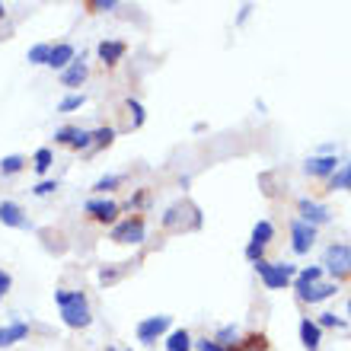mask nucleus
<instances>
[{
  "label": "nucleus",
  "mask_w": 351,
  "mask_h": 351,
  "mask_svg": "<svg viewBox=\"0 0 351 351\" xmlns=\"http://www.w3.org/2000/svg\"><path fill=\"white\" fill-rule=\"evenodd\" d=\"M55 300L61 306V319H64L67 329H86L93 323L86 294H80V291H55Z\"/></svg>",
  "instance_id": "nucleus-1"
},
{
  "label": "nucleus",
  "mask_w": 351,
  "mask_h": 351,
  "mask_svg": "<svg viewBox=\"0 0 351 351\" xmlns=\"http://www.w3.org/2000/svg\"><path fill=\"white\" fill-rule=\"evenodd\" d=\"M252 268L259 271V278L265 281V287H271V291L287 287V285H291V278L297 275V268L287 265V262H268V259H262V262H256Z\"/></svg>",
  "instance_id": "nucleus-2"
},
{
  "label": "nucleus",
  "mask_w": 351,
  "mask_h": 351,
  "mask_svg": "<svg viewBox=\"0 0 351 351\" xmlns=\"http://www.w3.org/2000/svg\"><path fill=\"white\" fill-rule=\"evenodd\" d=\"M323 265H326V271H329L335 281L348 278L351 275V246H345V243H332V246H326Z\"/></svg>",
  "instance_id": "nucleus-3"
},
{
  "label": "nucleus",
  "mask_w": 351,
  "mask_h": 351,
  "mask_svg": "<svg viewBox=\"0 0 351 351\" xmlns=\"http://www.w3.org/2000/svg\"><path fill=\"white\" fill-rule=\"evenodd\" d=\"M144 237H147L144 217H128V221H121L112 227V240L121 243V246H138V243H144Z\"/></svg>",
  "instance_id": "nucleus-4"
},
{
  "label": "nucleus",
  "mask_w": 351,
  "mask_h": 351,
  "mask_svg": "<svg viewBox=\"0 0 351 351\" xmlns=\"http://www.w3.org/2000/svg\"><path fill=\"white\" fill-rule=\"evenodd\" d=\"M169 323H173V316H167V313L147 316V319H141V323H138V339H141L144 345H154L160 335L169 329Z\"/></svg>",
  "instance_id": "nucleus-5"
},
{
  "label": "nucleus",
  "mask_w": 351,
  "mask_h": 351,
  "mask_svg": "<svg viewBox=\"0 0 351 351\" xmlns=\"http://www.w3.org/2000/svg\"><path fill=\"white\" fill-rule=\"evenodd\" d=\"M313 243H316V227H310V223H304V221L291 223V250H294L297 256H306V252L313 250Z\"/></svg>",
  "instance_id": "nucleus-6"
},
{
  "label": "nucleus",
  "mask_w": 351,
  "mask_h": 351,
  "mask_svg": "<svg viewBox=\"0 0 351 351\" xmlns=\"http://www.w3.org/2000/svg\"><path fill=\"white\" fill-rule=\"evenodd\" d=\"M297 211H300V221L310 223V227H319V223H329V221H332V211H329L326 204L310 202V198H300Z\"/></svg>",
  "instance_id": "nucleus-7"
},
{
  "label": "nucleus",
  "mask_w": 351,
  "mask_h": 351,
  "mask_svg": "<svg viewBox=\"0 0 351 351\" xmlns=\"http://www.w3.org/2000/svg\"><path fill=\"white\" fill-rule=\"evenodd\" d=\"M86 214L99 223H115V217H119V204L112 202V198H90V202H86Z\"/></svg>",
  "instance_id": "nucleus-8"
},
{
  "label": "nucleus",
  "mask_w": 351,
  "mask_h": 351,
  "mask_svg": "<svg viewBox=\"0 0 351 351\" xmlns=\"http://www.w3.org/2000/svg\"><path fill=\"white\" fill-rule=\"evenodd\" d=\"M86 74H90L86 61H84V58H74V61H71V64H67L64 71H61V84L74 90V86H80V84L86 80Z\"/></svg>",
  "instance_id": "nucleus-9"
},
{
  "label": "nucleus",
  "mask_w": 351,
  "mask_h": 351,
  "mask_svg": "<svg viewBox=\"0 0 351 351\" xmlns=\"http://www.w3.org/2000/svg\"><path fill=\"white\" fill-rule=\"evenodd\" d=\"M300 342H304L306 351H319V345H323V329H319L310 316L300 319Z\"/></svg>",
  "instance_id": "nucleus-10"
},
{
  "label": "nucleus",
  "mask_w": 351,
  "mask_h": 351,
  "mask_svg": "<svg viewBox=\"0 0 351 351\" xmlns=\"http://www.w3.org/2000/svg\"><path fill=\"white\" fill-rule=\"evenodd\" d=\"M0 221L7 227H19V230H29V221L23 217V208L16 202H3L0 204Z\"/></svg>",
  "instance_id": "nucleus-11"
},
{
  "label": "nucleus",
  "mask_w": 351,
  "mask_h": 351,
  "mask_svg": "<svg viewBox=\"0 0 351 351\" xmlns=\"http://www.w3.org/2000/svg\"><path fill=\"white\" fill-rule=\"evenodd\" d=\"M77 58L74 45H67V42H61V45H51V55H48V67H55V71H64L71 61Z\"/></svg>",
  "instance_id": "nucleus-12"
},
{
  "label": "nucleus",
  "mask_w": 351,
  "mask_h": 351,
  "mask_svg": "<svg viewBox=\"0 0 351 351\" xmlns=\"http://www.w3.org/2000/svg\"><path fill=\"white\" fill-rule=\"evenodd\" d=\"M304 169L310 176H332L335 169H339V157H329V154H326V157H310L304 163Z\"/></svg>",
  "instance_id": "nucleus-13"
},
{
  "label": "nucleus",
  "mask_w": 351,
  "mask_h": 351,
  "mask_svg": "<svg viewBox=\"0 0 351 351\" xmlns=\"http://www.w3.org/2000/svg\"><path fill=\"white\" fill-rule=\"evenodd\" d=\"M29 335V326L26 323H10V326H0V348H10V345H16V342H23Z\"/></svg>",
  "instance_id": "nucleus-14"
},
{
  "label": "nucleus",
  "mask_w": 351,
  "mask_h": 351,
  "mask_svg": "<svg viewBox=\"0 0 351 351\" xmlns=\"http://www.w3.org/2000/svg\"><path fill=\"white\" fill-rule=\"evenodd\" d=\"M96 51H99V58H102V64H119L121 58H125V51H128V45H125V42H99V48H96Z\"/></svg>",
  "instance_id": "nucleus-15"
},
{
  "label": "nucleus",
  "mask_w": 351,
  "mask_h": 351,
  "mask_svg": "<svg viewBox=\"0 0 351 351\" xmlns=\"http://www.w3.org/2000/svg\"><path fill=\"white\" fill-rule=\"evenodd\" d=\"M339 294V285L335 281H329V285H313L306 294H300L297 300H304V304H319V300H329V297Z\"/></svg>",
  "instance_id": "nucleus-16"
},
{
  "label": "nucleus",
  "mask_w": 351,
  "mask_h": 351,
  "mask_svg": "<svg viewBox=\"0 0 351 351\" xmlns=\"http://www.w3.org/2000/svg\"><path fill=\"white\" fill-rule=\"evenodd\" d=\"M319 278H323V268L319 265H313V268H304V271H297V285H294V291H297V297L300 294H306L313 285H319Z\"/></svg>",
  "instance_id": "nucleus-17"
},
{
  "label": "nucleus",
  "mask_w": 351,
  "mask_h": 351,
  "mask_svg": "<svg viewBox=\"0 0 351 351\" xmlns=\"http://www.w3.org/2000/svg\"><path fill=\"white\" fill-rule=\"evenodd\" d=\"M167 351H192V335L185 332V329H176V332H169Z\"/></svg>",
  "instance_id": "nucleus-18"
},
{
  "label": "nucleus",
  "mask_w": 351,
  "mask_h": 351,
  "mask_svg": "<svg viewBox=\"0 0 351 351\" xmlns=\"http://www.w3.org/2000/svg\"><path fill=\"white\" fill-rule=\"evenodd\" d=\"M339 189H348L351 192V160L345 163V169L329 176V192H339Z\"/></svg>",
  "instance_id": "nucleus-19"
},
{
  "label": "nucleus",
  "mask_w": 351,
  "mask_h": 351,
  "mask_svg": "<svg viewBox=\"0 0 351 351\" xmlns=\"http://www.w3.org/2000/svg\"><path fill=\"white\" fill-rule=\"evenodd\" d=\"M271 237H275V227H271V221H259L256 227H252V243L268 246V243H271Z\"/></svg>",
  "instance_id": "nucleus-20"
},
{
  "label": "nucleus",
  "mask_w": 351,
  "mask_h": 351,
  "mask_svg": "<svg viewBox=\"0 0 351 351\" xmlns=\"http://www.w3.org/2000/svg\"><path fill=\"white\" fill-rule=\"evenodd\" d=\"M23 167H26V157H19V154H10V157L0 160V173L3 176H16Z\"/></svg>",
  "instance_id": "nucleus-21"
},
{
  "label": "nucleus",
  "mask_w": 351,
  "mask_h": 351,
  "mask_svg": "<svg viewBox=\"0 0 351 351\" xmlns=\"http://www.w3.org/2000/svg\"><path fill=\"white\" fill-rule=\"evenodd\" d=\"M48 55H51V45H48V42H42V45L29 48L26 61H29V64H48Z\"/></svg>",
  "instance_id": "nucleus-22"
},
{
  "label": "nucleus",
  "mask_w": 351,
  "mask_h": 351,
  "mask_svg": "<svg viewBox=\"0 0 351 351\" xmlns=\"http://www.w3.org/2000/svg\"><path fill=\"white\" fill-rule=\"evenodd\" d=\"M51 163H55V154L48 147H42V150H36V157H32V167H36V173H48L51 169Z\"/></svg>",
  "instance_id": "nucleus-23"
},
{
  "label": "nucleus",
  "mask_w": 351,
  "mask_h": 351,
  "mask_svg": "<svg viewBox=\"0 0 351 351\" xmlns=\"http://www.w3.org/2000/svg\"><path fill=\"white\" fill-rule=\"evenodd\" d=\"M112 141H115V128H109V125L93 131V147H109Z\"/></svg>",
  "instance_id": "nucleus-24"
},
{
  "label": "nucleus",
  "mask_w": 351,
  "mask_h": 351,
  "mask_svg": "<svg viewBox=\"0 0 351 351\" xmlns=\"http://www.w3.org/2000/svg\"><path fill=\"white\" fill-rule=\"evenodd\" d=\"M84 102H86L84 93H71V96H64V99L58 102V112H77Z\"/></svg>",
  "instance_id": "nucleus-25"
},
{
  "label": "nucleus",
  "mask_w": 351,
  "mask_h": 351,
  "mask_svg": "<svg viewBox=\"0 0 351 351\" xmlns=\"http://www.w3.org/2000/svg\"><path fill=\"white\" fill-rule=\"evenodd\" d=\"M237 326H223V329H217V335H214V342L221 345V348H230L233 342H237Z\"/></svg>",
  "instance_id": "nucleus-26"
},
{
  "label": "nucleus",
  "mask_w": 351,
  "mask_h": 351,
  "mask_svg": "<svg viewBox=\"0 0 351 351\" xmlns=\"http://www.w3.org/2000/svg\"><path fill=\"white\" fill-rule=\"evenodd\" d=\"M67 147H74V150H86V147H93V131L77 128V131H74V138H71V144H67Z\"/></svg>",
  "instance_id": "nucleus-27"
},
{
  "label": "nucleus",
  "mask_w": 351,
  "mask_h": 351,
  "mask_svg": "<svg viewBox=\"0 0 351 351\" xmlns=\"http://www.w3.org/2000/svg\"><path fill=\"white\" fill-rule=\"evenodd\" d=\"M125 268H128V262H121L119 268H102V271H99V281H102V285H112V281H119Z\"/></svg>",
  "instance_id": "nucleus-28"
},
{
  "label": "nucleus",
  "mask_w": 351,
  "mask_h": 351,
  "mask_svg": "<svg viewBox=\"0 0 351 351\" xmlns=\"http://www.w3.org/2000/svg\"><path fill=\"white\" fill-rule=\"evenodd\" d=\"M316 326H319V329H323V326H329V329H332V326L335 329H345V319L342 316H335V313H323L319 319H316Z\"/></svg>",
  "instance_id": "nucleus-29"
},
{
  "label": "nucleus",
  "mask_w": 351,
  "mask_h": 351,
  "mask_svg": "<svg viewBox=\"0 0 351 351\" xmlns=\"http://www.w3.org/2000/svg\"><path fill=\"white\" fill-rule=\"evenodd\" d=\"M119 182H121V176H102V179L93 185V189H96V192H112V189H115Z\"/></svg>",
  "instance_id": "nucleus-30"
},
{
  "label": "nucleus",
  "mask_w": 351,
  "mask_h": 351,
  "mask_svg": "<svg viewBox=\"0 0 351 351\" xmlns=\"http://www.w3.org/2000/svg\"><path fill=\"white\" fill-rule=\"evenodd\" d=\"M262 252H265V246H259V243H250V246H246V259L256 265V262H262Z\"/></svg>",
  "instance_id": "nucleus-31"
},
{
  "label": "nucleus",
  "mask_w": 351,
  "mask_h": 351,
  "mask_svg": "<svg viewBox=\"0 0 351 351\" xmlns=\"http://www.w3.org/2000/svg\"><path fill=\"white\" fill-rule=\"evenodd\" d=\"M128 109L134 112V128H141V125H144V106H141L138 99H128Z\"/></svg>",
  "instance_id": "nucleus-32"
},
{
  "label": "nucleus",
  "mask_w": 351,
  "mask_h": 351,
  "mask_svg": "<svg viewBox=\"0 0 351 351\" xmlns=\"http://www.w3.org/2000/svg\"><path fill=\"white\" fill-rule=\"evenodd\" d=\"M86 7H90V10H115V7H119V0H90Z\"/></svg>",
  "instance_id": "nucleus-33"
},
{
  "label": "nucleus",
  "mask_w": 351,
  "mask_h": 351,
  "mask_svg": "<svg viewBox=\"0 0 351 351\" xmlns=\"http://www.w3.org/2000/svg\"><path fill=\"white\" fill-rule=\"evenodd\" d=\"M74 131H77V128H58V131H55V141H58V144H71Z\"/></svg>",
  "instance_id": "nucleus-34"
},
{
  "label": "nucleus",
  "mask_w": 351,
  "mask_h": 351,
  "mask_svg": "<svg viewBox=\"0 0 351 351\" xmlns=\"http://www.w3.org/2000/svg\"><path fill=\"white\" fill-rule=\"evenodd\" d=\"M195 345H198V351H230V348H221L214 339H202V342H195Z\"/></svg>",
  "instance_id": "nucleus-35"
},
{
  "label": "nucleus",
  "mask_w": 351,
  "mask_h": 351,
  "mask_svg": "<svg viewBox=\"0 0 351 351\" xmlns=\"http://www.w3.org/2000/svg\"><path fill=\"white\" fill-rule=\"evenodd\" d=\"M32 192L36 195H51V192H58V182H38Z\"/></svg>",
  "instance_id": "nucleus-36"
},
{
  "label": "nucleus",
  "mask_w": 351,
  "mask_h": 351,
  "mask_svg": "<svg viewBox=\"0 0 351 351\" xmlns=\"http://www.w3.org/2000/svg\"><path fill=\"white\" fill-rule=\"evenodd\" d=\"M10 285H13V281H10V275H7V271H0V294H7Z\"/></svg>",
  "instance_id": "nucleus-37"
},
{
  "label": "nucleus",
  "mask_w": 351,
  "mask_h": 351,
  "mask_svg": "<svg viewBox=\"0 0 351 351\" xmlns=\"http://www.w3.org/2000/svg\"><path fill=\"white\" fill-rule=\"evenodd\" d=\"M3 13H7V10H3V3H0V19H3Z\"/></svg>",
  "instance_id": "nucleus-38"
},
{
  "label": "nucleus",
  "mask_w": 351,
  "mask_h": 351,
  "mask_svg": "<svg viewBox=\"0 0 351 351\" xmlns=\"http://www.w3.org/2000/svg\"><path fill=\"white\" fill-rule=\"evenodd\" d=\"M348 316H351V300H348Z\"/></svg>",
  "instance_id": "nucleus-39"
},
{
  "label": "nucleus",
  "mask_w": 351,
  "mask_h": 351,
  "mask_svg": "<svg viewBox=\"0 0 351 351\" xmlns=\"http://www.w3.org/2000/svg\"><path fill=\"white\" fill-rule=\"evenodd\" d=\"M0 297H3V294H0Z\"/></svg>",
  "instance_id": "nucleus-40"
},
{
  "label": "nucleus",
  "mask_w": 351,
  "mask_h": 351,
  "mask_svg": "<svg viewBox=\"0 0 351 351\" xmlns=\"http://www.w3.org/2000/svg\"><path fill=\"white\" fill-rule=\"evenodd\" d=\"M128 351H131V348H128Z\"/></svg>",
  "instance_id": "nucleus-41"
}]
</instances>
